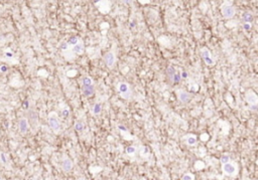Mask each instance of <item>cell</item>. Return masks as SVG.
Segmentation results:
<instances>
[{"label": "cell", "mask_w": 258, "mask_h": 180, "mask_svg": "<svg viewBox=\"0 0 258 180\" xmlns=\"http://www.w3.org/2000/svg\"><path fill=\"white\" fill-rule=\"evenodd\" d=\"M18 126H19V132L21 133V134H25V133L28 131V122H27V119H25V118H22V119H20Z\"/></svg>", "instance_id": "12"}, {"label": "cell", "mask_w": 258, "mask_h": 180, "mask_svg": "<svg viewBox=\"0 0 258 180\" xmlns=\"http://www.w3.org/2000/svg\"><path fill=\"white\" fill-rule=\"evenodd\" d=\"M62 115H63V117L64 118H68L70 116V111H69V109H68V108H66V109H64L62 111Z\"/></svg>", "instance_id": "29"}, {"label": "cell", "mask_w": 258, "mask_h": 180, "mask_svg": "<svg viewBox=\"0 0 258 180\" xmlns=\"http://www.w3.org/2000/svg\"><path fill=\"white\" fill-rule=\"evenodd\" d=\"M125 151H126V154L127 155H129V156H133V155L136 154L137 149H136V147H134V146H128Z\"/></svg>", "instance_id": "19"}, {"label": "cell", "mask_w": 258, "mask_h": 180, "mask_svg": "<svg viewBox=\"0 0 258 180\" xmlns=\"http://www.w3.org/2000/svg\"><path fill=\"white\" fill-rule=\"evenodd\" d=\"M79 41H80V38L77 37V36H75V37L70 38L69 41H67V42H68V44H69V46H75V44H77Z\"/></svg>", "instance_id": "20"}, {"label": "cell", "mask_w": 258, "mask_h": 180, "mask_svg": "<svg viewBox=\"0 0 258 180\" xmlns=\"http://www.w3.org/2000/svg\"><path fill=\"white\" fill-rule=\"evenodd\" d=\"M188 77H189V73H188L187 71H182L181 73V77L182 79H188Z\"/></svg>", "instance_id": "30"}, {"label": "cell", "mask_w": 258, "mask_h": 180, "mask_svg": "<svg viewBox=\"0 0 258 180\" xmlns=\"http://www.w3.org/2000/svg\"><path fill=\"white\" fill-rule=\"evenodd\" d=\"M48 126L53 130V132L59 134L61 131V121L59 119L56 112H52L48 115Z\"/></svg>", "instance_id": "2"}, {"label": "cell", "mask_w": 258, "mask_h": 180, "mask_svg": "<svg viewBox=\"0 0 258 180\" xmlns=\"http://www.w3.org/2000/svg\"><path fill=\"white\" fill-rule=\"evenodd\" d=\"M182 179L183 180H193V179H195V176L192 174V173H186V174L182 177Z\"/></svg>", "instance_id": "23"}, {"label": "cell", "mask_w": 258, "mask_h": 180, "mask_svg": "<svg viewBox=\"0 0 258 180\" xmlns=\"http://www.w3.org/2000/svg\"><path fill=\"white\" fill-rule=\"evenodd\" d=\"M29 116H30V118H31V122L32 123H38V115H36V113L35 112H30L29 113Z\"/></svg>", "instance_id": "24"}, {"label": "cell", "mask_w": 258, "mask_h": 180, "mask_svg": "<svg viewBox=\"0 0 258 180\" xmlns=\"http://www.w3.org/2000/svg\"><path fill=\"white\" fill-rule=\"evenodd\" d=\"M221 12H222V15L224 18L226 19H230L234 16L235 14V8L232 4L229 1H226L222 4V7H221Z\"/></svg>", "instance_id": "4"}, {"label": "cell", "mask_w": 258, "mask_h": 180, "mask_svg": "<svg viewBox=\"0 0 258 180\" xmlns=\"http://www.w3.org/2000/svg\"><path fill=\"white\" fill-rule=\"evenodd\" d=\"M177 93V97L179 99V101L181 102L182 104H188L192 99V95L189 93V92H186L184 90H177L175 91Z\"/></svg>", "instance_id": "7"}, {"label": "cell", "mask_w": 258, "mask_h": 180, "mask_svg": "<svg viewBox=\"0 0 258 180\" xmlns=\"http://www.w3.org/2000/svg\"><path fill=\"white\" fill-rule=\"evenodd\" d=\"M5 56H7V58H12V56H13V54H12V52H5Z\"/></svg>", "instance_id": "34"}, {"label": "cell", "mask_w": 258, "mask_h": 180, "mask_svg": "<svg viewBox=\"0 0 258 180\" xmlns=\"http://www.w3.org/2000/svg\"><path fill=\"white\" fill-rule=\"evenodd\" d=\"M104 61H105V65H107L108 69H112L114 67H115L116 63V54L114 52H108L107 54L104 56Z\"/></svg>", "instance_id": "6"}, {"label": "cell", "mask_w": 258, "mask_h": 180, "mask_svg": "<svg viewBox=\"0 0 258 180\" xmlns=\"http://www.w3.org/2000/svg\"><path fill=\"white\" fill-rule=\"evenodd\" d=\"M0 157H1V161L3 163H6L7 162V159H6V155L5 154H3V153H1V154H0Z\"/></svg>", "instance_id": "32"}, {"label": "cell", "mask_w": 258, "mask_h": 180, "mask_svg": "<svg viewBox=\"0 0 258 180\" xmlns=\"http://www.w3.org/2000/svg\"><path fill=\"white\" fill-rule=\"evenodd\" d=\"M185 141H186V143H187V145H189V146H195V145L197 144V141H198V139H197L196 135L189 134L185 138Z\"/></svg>", "instance_id": "13"}, {"label": "cell", "mask_w": 258, "mask_h": 180, "mask_svg": "<svg viewBox=\"0 0 258 180\" xmlns=\"http://www.w3.org/2000/svg\"><path fill=\"white\" fill-rule=\"evenodd\" d=\"M93 84H94L93 79H92L91 77H89V75H85V77H83V79H82V85L83 86L93 85Z\"/></svg>", "instance_id": "17"}, {"label": "cell", "mask_w": 258, "mask_h": 180, "mask_svg": "<svg viewBox=\"0 0 258 180\" xmlns=\"http://www.w3.org/2000/svg\"><path fill=\"white\" fill-rule=\"evenodd\" d=\"M69 48H70V46H69V44H68L67 41H63L62 44H61V50H62L63 52H64V50H68Z\"/></svg>", "instance_id": "28"}, {"label": "cell", "mask_w": 258, "mask_h": 180, "mask_svg": "<svg viewBox=\"0 0 258 180\" xmlns=\"http://www.w3.org/2000/svg\"><path fill=\"white\" fill-rule=\"evenodd\" d=\"M116 90H117L120 97L124 100H130L133 96V92H132V89H131V86L127 83H124V82L118 83L117 86H116Z\"/></svg>", "instance_id": "1"}, {"label": "cell", "mask_w": 258, "mask_h": 180, "mask_svg": "<svg viewBox=\"0 0 258 180\" xmlns=\"http://www.w3.org/2000/svg\"><path fill=\"white\" fill-rule=\"evenodd\" d=\"M83 94L85 97H92L95 94V87L93 85H86L83 86Z\"/></svg>", "instance_id": "11"}, {"label": "cell", "mask_w": 258, "mask_h": 180, "mask_svg": "<svg viewBox=\"0 0 258 180\" xmlns=\"http://www.w3.org/2000/svg\"><path fill=\"white\" fill-rule=\"evenodd\" d=\"M220 161L222 164H224V163H227V162H229V161H231V158L228 154H223L220 158Z\"/></svg>", "instance_id": "21"}, {"label": "cell", "mask_w": 258, "mask_h": 180, "mask_svg": "<svg viewBox=\"0 0 258 180\" xmlns=\"http://www.w3.org/2000/svg\"><path fill=\"white\" fill-rule=\"evenodd\" d=\"M249 110L252 112H256L257 111V105H250L249 106Z\"/></svg>", "instance_id": "31"}, {"label": "cell", "mask_w": 258, "mask_h": 180, "mask_svg": "<svg viewBox=\"0 0 258 180\" xmlns=\"http://www.w3.org/2000/svg\"><path fill=\"white\" fill-rule=\"evenodd\" d=\"M181 81H182L181 73H175V75H173V82H171V83H173V84H179Z\"/></svg>", "instance_id": "22"}, {"label": "cell", "mask_w": 258, "mask_h": 180, "mask_svg": "<svg viewBox=\"0 0 258 180\" xmlns=\"http://www.w3.org/2000/svg\"><path fill=\"white\" fill-rule=\"evenodd\" d=\"M0 71H1V73H6L7 71V67L6 65H1L0 67Z\"/></svg>", "instance_id": "33"}, {"label": "cell", "mask_w": 258, "mask_h": 180, "mask_svg": "<svg viewBox=\"0 0 258 180\" xmlns=\"http://www.w3.org/2000/svg\"><path fill=\"white\" fill-rule=\"evenodd\" d=\"M251 27H252L251 22H244V24H243V28H244V30H250Z\"/></svg>", "instance_id": "27"}, {"label": "cell", "mask_w": 258, "mask_h": 180, "mask_svg": "<svg viewBox=\"0 0 258 180\" xmlns=\"http://www.w3.org/2000/svg\"><path fill=\"white\" fill-rule=\"evenodd\" d=\"M140 154L142 157H145V154H146V156L149 154V151H148V148L147 147H141V151H140Z\"/></svg>", "instance_id": "25"}, {"label": "cell", "mask_w": 258, "mask_h": 180, "mask_svg": "<svg viewBox=\"0 0 258 180\" xmlns=\"http://www.w3.org/2000/svg\"><path fill=\"white\" fill-rule=\"evenodd\" d=\"M201 56H202L204 62L206 63L207 65H209V67H213V65H216V60H215L214 58H213L210 50H208L207 48H203L202 50H201Z\"/></svg>", "instance_id": "5"}, {"label": "cell", "mask_w": 258, "mask_h": 180, "mask_svg": "<svg viewBox=\"0 0 258 180\" xmlns=\"http://www.w3.org/2000/svg\"><path fill=\"white\" fill-rule=\"evenodd\" d=\"M61 167H62V169H63L64 172L68 173V172H70L72 169H73V162H72V160L70 158H66V159L63 160Z\"/></svg>", "instance_id": "10"}, {"label": "cell", "mask_w": 258, "mask_h": 180, "mask_svg": "<svg viewBox=\"0 0 258 180\" xmlns=\"http://www.w3.org/2000/svg\"><path fill=\"white\" fill-rule=\"evenodd\" d=\"M175 73H177V71H175V69L173 67L169 65V67H167V77H169V79L171 82H173V75H175Z\"/></svg>", "instance_id": "15"}, {"label": "cell", "mask_w": 258, "mask_h": 180, "mask_svg": "<svg viewBox=\"0 0 258 180\" xmlns=\"http://www.w3.org/2000/svg\"><path fill=\"white\" fill-rule=\"evenodd\" d=\"M245 100L246 102L250 105H257L258 104V98L257 95L253 90H247L246 93H245Z\"/></svg>", "instance_id": "8"}, {"label": "cell", "mask_w": 258, "mask_h": 180, "mask_svg": "<svg viewBox=\"0 0 258 180\" xmlns=\"http://www.w3.org/2000/svg\"><path fill=\"white\" fill-rule=\"evenodd\" d=\"M71 50L76 54V56H80V54H84V50H85V46H84V43L82 40H80L77 44L73 46H70Z\"/></svg>", "instance_id": "9"}, {"label": "cell", "mask_w": 258, "mask_h": 180, "mask_svg": "<svg viewBox=\"0 0 258 180\" xmlns=\"http://www.w3.org/2000/svg\"><path fill=\"white\" fill-rule=\"evenodd\" d=\"M84 129H85V124H84L83 121L79 120L75 123V130L77 131V132L82 133L84 131Z\"/></svg>", "instance_id": "16"}, {"label": "cell", "mask_w": 258, "mask_h": 180, "mask_svg": "<svg viewBox=\"0 0 258 180\" xmlns=\"http://www.w3.org/2000/svg\"><path fill=\"white\" fill-rule=\"evenodd\" d=\"M102 112V105L100 103L94 104V106L91 109V113L93 116H99Z\"/></svg>", "instance_id": "14"}, {"label": "cell", "mask_w": 258, "mask_h": 180, "mask_svg": "<svg viewBox=\"0 0 258 180\" xmlns=\"http://www.w3.org/2000/svg\"><path fill=\"white\" fill-rule=\"evenodd\" d=\"M222 171L227 176L234 177L238 173V166H237V164L235 162L233 163L231 161H229V162L222 164Z\"/></svg>", "instance_id": "3"}, {"label": "cell", "mask_w": 258, "mask_h": 180, "mask_svg": "<svg viewBox=\"0 0 258 180\" xmlns=\"http://www.w3.org/2000/svg\"><path fill=\"white\" fill-rule=\"evenodd\" d=\"M242 20L244 22H252L253 20V15L250 13V12H245L242 16Z\"/></svg>", "instance_id": "18"}, {"label": "cell", "mask_w": 258, "mask_h": 180, "mask_svg": "<svg viewBox=\"0 0 258 180\" xmlns=\"http://www.w3.org/2000/svg\"><path fill=\"white\" fill-rule=\"evenodd\" d=\"M118 130L120 131V132L124 133V134H128V130L125 128V126H123V125H118Z\"/></svg>", "instance_id": "26"}]
</instances>
